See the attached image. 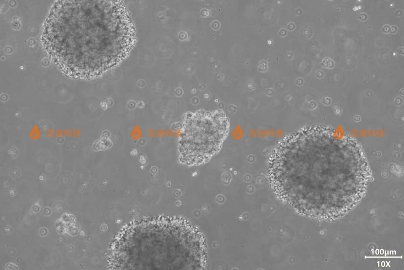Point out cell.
<instances>
[{
  "instance_id": "2",
  "label": "cell",
  "mask_w": 404,
  "mask_h": 270,
  "mask_svg": "<svg viewBox=\"0 0 404 270\" xmlns=\"http://www.w3.org/2000/svg\"><path fill=\"white\" fill-rule=\"evenodd\" d=\"M206 250L201 234L185 220L160 217L126 225L113 243L115 269H200Z\"/></svg>"
},
{
  "instance_id": "3",
  "label": "cell",
  "mask_w": 404,
  "mask_h": 270,
  "mask_svg": "<svg viewBox=\"0 0 404 270\" xmlns=\"http://www.w3.org/2000/svg\"><path fill=\"white\" fill-rule=\"evenodd\" d=\"M229 129L228 118L222 110L189 115L178 142L180 161L189 166L206 162L220 151Z\"/></svg>"
},
{
  "instance_id": "1",
  "label": "cell",
  "mask_w": 404,
  "mask_h": 270,
  "mask_svg": "<svg viewBox=\"0 0 404 270\" xmlns=\"http://www.w3.org/2000/svg\"><path fill=\"white\" fill-rule=\"evenodd\" d=\"M116 3L59 1L52 7L44 25L42 43L54 63L66 74L95 77L125 54V20Z\"/></svg>"
}]
</instances>
